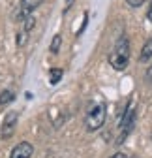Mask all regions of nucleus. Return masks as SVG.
I'll return each mask as SVG.
<instances>
[{
  "label": "nucleus",
  "mask_w": 152,
  "mask_h": 158,
  "mask_svg": "<svg viewBox=\"0 0 152 158\" xmlns=\"http://www.w3.org/2000/svg\"><path fill=\"white\" fill-rule=\"evenodd\" d=\"M128 62H130V42L126 36H120L117 40L115 47H113V51L109 53V64L117 72H122L126 70Z\"/></svg>",
  "instance_id": "1"
},
{
  "label": "nucleus",
  "mask_w": 152,
  "mask_h": 158,
  "mask_svg": "<svg viewBox=\"0 0 152 158\" xmlns=\"http://www.w3.org/2000/svg\"><path fill=\"white\" fill-rule=\"evenodd\" d=\"M105 115H107V106L103 102H96L92 104L85 115V126L88 132H96L103 126L105 123Z\"/></svg>",
  "instance_id": "2"
},
{
  "label": "nucleus",
  "mask_w": 152,
  "mask_h": 158,
  "mask_svg": "<svg viewBox=\"0 0 152 158\" xmlns=\"http://www.w3.org/2000/svg\"><path fill=\"white\" fill-rule=\"evenodd\" d=\"M135 124V104L130 102L126 106V111L120 118V126H118V135H117V145H122L126 141V137L130 135V132L134 130Z\"/></svg>",
  "instance_id": "3"
},
{
  "label": "nucleus",
  "mask_w": 152,
  "mask_h": 158,
  "mask_svg": "<svg viewBox=\"0 0 152 158\" xmlns=\"http://www.w3.org/2000/svg\"><path fill=\"white\" fill-rule=\"evenodd\" d=\"M43 0H21V2L17 4L15 11H13V21L19 25V23H23L25 19H28L36 8H40L42 6Z\"/></svg>",
  "instance_id": "4"
},
{
  "label": "nucleus",
  "mask_w": 152,
  "mask_h": 158,
  "mask_svg": "<svg viewBox=\"0 0 152 158\" xmlns=\"http://www.w3.org/2000/svg\"><path fill=\"white\" fill-rule=\"evenodd\" d=\"M34 27H36V19H34L32 15H30L28 19H25L23 23H19V30H17V40H15L17 47H23V45L26 44V40H28L30 32L34 30Z\"/></svg>",
  "instance_id": "5"
},
{
  "label": "nucleus",
  "mask_w": 152,
  "mask_h": 158,
  "mask_svg": "<svg viewBox=\"0 0 152 158\" xmlns=\"http://www.w3.org/2000/svg\"><path fill=\"white\" fill-rule=\"evenodd\" d=\"M17 121H19V113L17 111H8L4 121H2V130H0V135L2 139H10L15 132V126H17Z\"/></svg>",
  "instance_id": "6"
},
{
  "label": "nucleus",
  "mask_w": 152,
  "mask_h": 158,
  "mask_svg": "<svg viewBox=\"0 0 152 158\" xmlns=\"http://www.w3.org/2000/svg\"><path fill=\"white\" fill-rule=\"evenodd\" d=\"M32 154H34V145L30 141H21L11 149L8 158H32Z\"/></svg>",
  "instance_id": "7"
},
{
  "label": "nucleus",
  "mask_w": 152,
  "mask_h": 158,
  "mask_svg": "<svg viewBox=\"0 0 152 158\" xmlns=\"http://www.w3.org/2000/svg\"><path fill=\"white\" fill-rule=\"evenodd\" d=\"M150 58H152V38H148L145 42V45L141 49V55H139V62H146Z\"/></svg>",
  "instance_id": "8"
},
{
  "label": "nucleus",
  "mask_w": 152,
  "mask_h": 158,
  "mask_svg": "<svg viewBox=\"0 0 152 158\" xmlns=\"http://www.w3.org/2000/svg\"><path fill=\"white\" fill-rule=\"evenodd\" d=\"M15 100V92L13 90H2L0 92V106H6V104H11Z\"/></svg>",
  "instance_id": "9"
},
{
  "label": "nucleus",
  "mask_w": 152,
  "mask_h": 158,
  "mask_svg": "<svg viewBox=\"0 0 152 158\" xmlns=\"http://www.w3.org/2000/svg\"><path fill=\"white\" fill-rule=\"evenodd\" d=\"M62 73H64V72H62L60 68H53L51 73H49V83H51V85H56V83L62 79Z\"/></svg>",
  "instance_id": "10"
},
{
  "label": "nucleus",
  "mask_w": 152,
  "mask_h": 158,
  "mask_svg": "<svg viewBox=\"0 0 152 158\" xmlns=\"http://www.w3.org/2000/svg\"><path fill=\"white\" fill-rule=\"evenodd\" d=\"M60 44H62V36H60V34H56V36L53 38L51 45H49V51H51L53 55H56V53H58V49H60Z\"/></svg>",
  "instance_id": "11"
},
{
  "label": "nucleus",
  "mask_w": 152,
  "mask_h": 158,
  "mask_svg": "<svg viewBox=\"0 0 152 158\" xmlns=\"http://www.w3.org/2000/svg\"><path fill=\"white\" fill-rule=\"evenodd\" d=\"M126 2H128V6H131V8H139L145 0H126Z\"/></svg>",
  "instance_id": "12"
},
{
  "label": "nucleus",
  "mask_w": 152,
  "mask_h": 158,
  "mask_svg": "<svg viewBox=\"0 0 152 158\" xmlns=\"http://www.w3.org/2000/svg\"><path fill=\"white\" fill-rule=\"evenodd\" d=\"M146 19L152 23V2H150V6H148V10H146Z\"/></svg>",
  "instance_id": "13"
},
{
  "label": "nucleus",
  "mask_w": 152,
  "mask_h": 158,
  "mask_svg": "<svg viewBox=\"0 0 152 158\" xmlns=\"http://www.w3.org/2000/svg\"><path fill=\"white\" fill-rule=\"evenodd\" d=\"M111 158H126V154H124V152H115Z\"/></svg>",
  "instance_id": "14"
},
{
  "label": "nucleus",
  "mask_w": 152,
  "mask_h": 158,
  "mask_svg": "<svg viewBox=\"0 0 152 158\" xmlns=\"http://www.w3.org/2000/svg\"><path fill=\"white\" fill-rule=\"evenodd\" d=\"M148 79H152V66H150V72H148Z\"/></svg>",
  "instance_id": "15"
},
{
  "label": "nucleus",
  "mask_w": 152,
  "mask_h": 158,
  "mask_svg": "<svg viewBox=\"0 0 152 158\" xmlns=\"http://www.w3.org/2000/svg\"><path fill=\"white\" fill-rule=\"evenodd\" d=\"M131 158H135V156H131Z\"/></svg>",
  "instance_id": "16"
}]
</instances>
